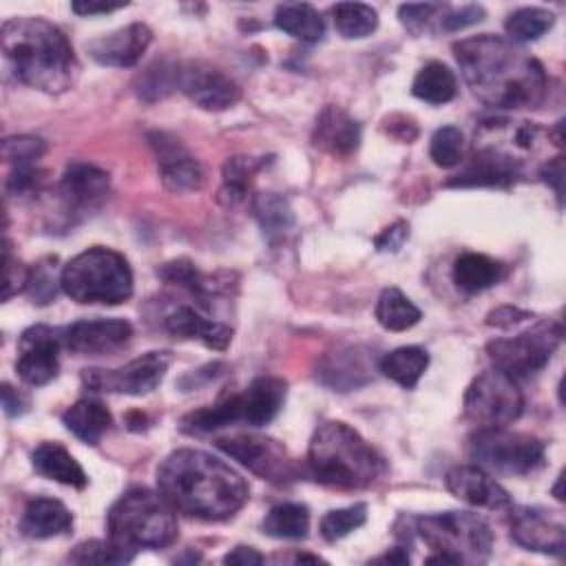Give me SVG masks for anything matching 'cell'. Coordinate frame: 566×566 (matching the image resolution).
Returning <instances> with one entry per match:
<instances>
[{"mask_svg":"<svg viewBox=\"0 0 566 566\" xmlns=\"http://www.w3.org/2000/svg\"><path fill=\"white\" fill-rule=\"evenodd\" d=\"M453 55L471 93L491 108H537L548 88L539 60L513 42L482 33L453 42Z\"/></svg>","mask_w":566,"mask_h":566,"instance_id":"6da1fadb","label":"cell"},{"mask_svg":"<svg viewBox=\"0 0 566 566\" xmlns=\"http://www.w3.org/2000/svg\"><path fill=\"white\" fill-rule=\"evenodd\" d=\"M157 491L175 511L206 522L232 517L250 497L245 480L230 464L199 449L168 453L157 467Z\"/></svg>","mask_w":566,"mask_h":566,"instance_id":"7a4b0ae2","label":"cell"},{"mask_svg":"<svg viewBox=\"0 0 566 566\" xmlns=\"http://www.w3.org/2000/svg\"><path fill=\"white\" fill-rule=\"evenodd\" d=\"M0 46L15 77L44 93H64L75 84L80 64L69 38L44 18H9L0 29Z\"/></svg>","mask_w":566,"mask_h":566,"instance_id":"3957f363","label":"cell"},{"mask_svg":"<svg viewBox=\"0 0 566 566\" xmlns=\"http://www.w3.org/2000/svg\"><path fill=\"white\" fill-rule=\"evenodd\" d=\"M307 471L332 489H365L380 478L385 462L347 422L327 420L310 438Z\"/></svg>","mask_w":566,"mask_h":566,"instance_id":"277c9868","label":"cell"},{"mask_svg":"<svg viewBox=\"0 0 566 566\" xmlns=\"http://www.w3.org/2000/svg\"><path fill=\"white\" fill-rule=\"evenodd\" d=\"M108 537L124 548H166L177 539V517L170 502L144 486L122 493L106 515Z\"/></svg>","mask_w":566,"mask_h":566,"instance_id":"5b68a950","label":"cell"},{"mask_svg":"<svg viewBox=\"0 0 566 566\" xmlns=\"http://www.w3.org/2000/svg\"><path fill=\"white\" fill-rule=\"evenodd\" d=\"M60 287L82 305H119L133 294V270L124 254L95 245L62 268Z\"/></svg>","mask_w":566,"mask_h":566,"instance_id":"8992f818","label":"cell"},{"mask_svg":"<svg viewBox=\"0 0 566 566\" xmlns=\"http://www.w3.org/2000/svg\"><path fill=\"white\" fill-rule=\"evenodd\" d=\"M416 533L433 553H444L455 564H484L493 546L491 526L469 511L420 515Z\"/></svg>","mask_w":566,"mask_h":566,"instance_id":"52a82bcc","label":"cell"},{"mask_svg":"<svg viewBox=\"0 0 566 566\" xmlns=\"http://www.w3.org/2000/svg\"><path fill=\"white\" fill-rule=\"evenodd\" d=\"M469 453L478 467L500 475H528L544 467L546 447L531 433L506 427H484L469 438Z\"/></svg>","mask_w":566,"mask_h":566,"instance_id":"ba28073f","label":"cell"},{"mask_svg":"<svg viewBox=\"0 0 566 566\" xmlns=\"http://www.w3.org/2000/svg\"><path fill=\"white\" fill-rule=\"evenodd\" d=\"M562 334L557 321H539L517 336L489 340L486 354L493 365L511 378H528L548 365L553 352L562 343Z\"/></svg>","mask_w":566,"mask_h":566,"instance_id":"9c48e42d","label":"cell"},{"mask_svg":"<svg viewBox=\"0 0 566 566\" xmlns=\"http://www.w3.org/2000/svg\"><path fill=\"white\" fill-rule=\"evenodd\" d=\"M462 407L464 418L478 429L506 427L522 416L524 396L517 387V380L495 367L471 380Z\"/></svg>","mask_w":566,"mask_h":566,"instance_id":"30bf717a","label":"cell"},{"mask_svg":"<svg viewBox=\"0 0 566 566\" xmlns=\"http://www.w3.org/2000/svg\"><path fill=\"white\" fill-rule=\"evenodd\" d=\"M170 363H172V354L168 349H155L115 369H99V367L84 369L82 382L86 389L95 394L144 396V394H150L164 380Z\"/></svg>","mask_w":566,"mask_h":566,"instance_id":"8fae6325","label":"cell"},{"mask_svg":"<svg viewBox=\"0 0 566 566\" xmlns=\"http://www.w3.org/2000/svg\"><path fill=\"white\" fill-rule=\"evenodd\" d=\"M217 447L268 482L287 484L298 478L296 462L292 460L287 449L274 438L259 433H239L230 438H219Z\"/></svg>","mask_w":566,"mask_h":566,"instance_id":"7c38bea8","label":"cell"},{"mask_svg":"<svg viewBox=\"0 0 566 566\" xmlns=\"http://www.w3.org/2000/svg\"><path fill=\"white\" fill-rule=\"evenodd\" d=\"M64 345V329L49 325H31L18 340V376L31 385L42 387L60 371V349Z\"/></svg>","mask_w":566,"mask_h":566,"instance_id":"4fadbf2b","label":"cell"},{"mask_svg":"<svg viewBox=\"0 0 566 566\" xmlns=\"http://www.w3.org/2000/svg\"><path fill=\"white\" fill-rule=\"evenodd\" d=\"M511 539L526 551L562 557L566 548V526L555 511L542 506H513Z\"/></svg>","mask_w":566,"mask_h":566,"instance_id":"5bb4252c","label":"cell"},{"mask_svg":"<svg viewBox=\"0 0 566 566\" xmlns=\"http://www.w3.org/2000/svg\"><path fill=\"white\" fill-rule=\"evenodd\" d=\"M522 159L511 150L493 144H482L467 159V164L455 172L447 186L449 188H484L497 186L506 188L522 177Z\"/></svg>","mask_w":566,"mask_h":566,"instance_id":"9a60e30c","label":"cell"},{"mask_svg":"<svg viewBox=\"0 0 566 566\" xmlns=\"http://www.w3.org/2000/svg\"><path fill=\"white\" fill-rule=\"evenodd\" d=\"M177 88L203 111H226L241 99L239 84L206 62L181 64Z\"/></svg>","mask_w":566,"mask_h":566,"instance_id":"2e32d148","label":"cell"},{"mask_svg":"<svg viewBox=\"0 0 566 566\" xmlns=\"http://www.w3.org/2000/svg\"><path fill=\"white\" fill-rule=\"evenodd\" d=\"M148 142L155 150L161 181L170 192H195L203 186V166L175 135L153 130L148 133Z\"/></svg>","mask_w":566,"mask_h":566,"instance_id":"e0dca14e","label":"cell"},{"mask_svg":"<svg viewBox=\"0 0 566 566\" xmlns=\"http://www.w3.org/2000/svg\"><path fill=\"white\" fill-rule=\"evenodd\" d=\"M111 192L108 172L86 164L71 161L60 179V197L71 214H88L104 206Z\"/></svg>","mask_w":566,"mask_h":566,"instance_id":"ac0fdd59","label":"cell"},{"mask_svg":"<svg viewBox=\"0 0 566 566\" xmlns=\"http://www.w3.org/2000/svg\"><path fill=\"white\" fill-rule=\"evenodd\" d=\"M133 336L124 318H84L64 329V347L77 356H102L117 352Z\"/></svg>","mask_w":566,"mask_h":566,"instance_id":"d6986e66","label":"cell"},{"mask_svg":"<svg viewBox=\"0 0 566 566\" xmlns=\"http://www.w3.org/2000/svg\"><path fill=\"white\" fill-rule=\"evenodd\" d=\"M150 42H153V31L144 22H130L122 29H115L111 33L88 40L84 49L102 66L128 69L142 60Z\"/></svg>","mask_w":566,"mask_h":566,"instance_id":"ffe728a7","label":"cell"},{"mask_svg":"<svg viewBox=\"0 0 566 566\" xmlns=\"http://www.w3.org/2000/svg\"><path fill=\"white\" fill-rule=\"evenodd\" d=\"M444 484L449 493L471 506L480 509H509L511 495L504 486H500L489 471L478 464H458L447 471Z\"/></svg>","mask_w":566,"mask_h":566,"instance_id":"44dd1931","label":"cell"},{"mask_svg":"<svg viewBox=\"0 0 566 566\" xmlns=\"http://www.w3.org/2000/svg\"><path fill=\"white\" fill-rule=\"evenodd\" d=\"M374 356L363 347H340L327 352L318 363V378L334 391H352L371 380Z\"/></svg>","mask_w":566,"mask_h":566,"instance_id":"7402d4cb","label":"cell"},{"mask_svg":"<svg viewBox=\"0 0 566 566\" xmlns=\"http://www.w3.org/2000/svg\"><path fill=\"white\" fill-rule=\"evenodd\" d=\"M312 142L323 153H329L334 157H347L360 144V124L340 106L327 104L316 117Z\"/></svg>","mask_w":566,"mask_h":566,"instance_id":"603a6c76","label":"cell"},{"mask_svg":"<svg viewBox=\"0 0 566 566\" xmlns=\"http://www.w3.org/2000/svg\"><path fill=\"white\" fill-rule=\"evenodd\" d=\"M164 327L175 338H184V340H188V338L195 340L197 338L206 347L217 349V352H223L232 340V329L228 325L201 316L190 305H179L177 310H172L164 318Z\"/></svg>","mask_w":566,"mask_h":566,"instance_id":"cb8c5ba5","label":"cell"},{"mask_svg":"<svg viewBox=\"0 0 566 566\" xmlns=\"http://www.w3.org/2000/svg\"><path fill=\"white\" fill-rule=\"evenodd\" d=\"M287 396V382L276 376L254 378L245 391H241L243 422L250 427H263L281 411Z\"/></svg>","mask_w":566,"mask_h":566,"instance_id":"d4e9b609","label":"cell"},{"mask_svg":"<svg viewBox=\"0 0 566 566\" xmlns=\"http://www.w3.org/2000/svg\"><path fill=\"white\" fill-rule=\"evenodd\" d=\"M73 526L71 511L53 497H35L24 506L20 531L31 539H49L69 533Z\"/></svg>","mask_w":566,"mask_h":566,"instance_id":"484cf974","label":"cell"},{"mask_svg":"<svg viewBox=\"0 0 566 566\" xmlns=\"http://www.w3.org/2000/svg\"><path fill=\"white\" fill-rule=\"evenodd\" d=\"M31 462L35 473L46 480H55L73 489H84L88 484V475L84 473L80 462L60 442H40L31 453Z\"/></svg>","mask_w":566,"mask_h":566,"instance_id":"4316f807","label":"cell"},{"mask_svg":"<svg viewBox=\"0 0 566 566\" xmlns=\"http://www.w3.org/2000/svg\"><path fill=\"white\" fill-rule=\"evenodd\" d=\"M451 276L458 290L475 294L497 285L506 276V265L480 252H464L453 261Z\"/></svg>","mask_w":566,"mask_h":566,"instance_id":"83f0119b","label":"cell"},{"mask_svg":"<svg viewBox=\"0 0 566 566\" xmlns=\"http://www.w3.org/2000/svg\"><path fill=\"white\" fill-rule=\"evenodd\" d=\"M64 427L86 444H97L111 429L113 416L104 402L95 398H80L62 413Z\"/></svg>","mask_w":566,"mask_h":566,"instance_id":"f1b7e54d","label":"cell"},{"mask_svg":"<svg viewBox=\"0 0 566 566\" xmlns=\"http://www.w3.org/2000/svg\"><path fill=\"white\" fill-rule=\"evenodd\" d=\"M274 24L283 33L301 42H318L325 35V22L321 13L307 2H283L274 11Z\"/></svg>","mask_w":566,"mask_h":566,"instance_id":"f546056e","label":"cell"},{"mask_svg":"<svg viewBox=\"0 0 566 566\" xmlns=\"http://www.w3.org/2000/svg\"><path fill=\"white\" fill-rule=\"evenodd\" d=\"M157 276L170 285L186 287L199 298L201 307H210V298L223 290V283H217L214 276H206L188 259H172L157 268Z\"/></svg>","mask_w":566,"mask_h":566,"instance_id":"4dcf8cb0","label":"cell"},{"mask_svg":"<svg viewBox=\"0 0 566 566\" xmlns=\"http://www.w3.org/2000/svg\"><path fill=\"white\" fill-rule=\"evenodd\" d=\"M427 367H429V354L424 347H418V345L391 349L378 363V369L382 371V376H387L389 380H394L405 389H413L420 376L427 371Z\"/></svg>","mask_w":566,"mask_h":566,"instance_id":"1f68e13d","label":"cell"},{"mask_svg":"<svg viewBox=\"0 0 566 566\" xmlns=\"http://www.w3.org/2000/svg\"><path fill=\"white\" fill-rule=\"evenodd\" d=\"M234 422H243L241 394H230L219 398L214 405L201 407L181 420V431L186 433H208Z\"/></svg>","mask_w":566,"mask_h":566,"instance_id":"d6a6232c","label":"cell"},{"mask_svg":"<svg viewBox=\"0 0 566 566\" xmlns=\"http://www.w3.org/2000/svg\"><path fill=\"white\" fill-rule=\"evenodd\" d=\"M411 93L427 104H447L458 93V80L447 64L433 60L416 73Z\"/></svg>","mask_w":566,"mask_h":566,"instance_id":"836d02e7","label":"cell"},{"mask_svg":"<svg viewBox=\"0 0 566 566\" xmlns=\"http://www.w3.org/2000/svg\"><path fill=\"white\" fill-rule=\"evenodd\" d=\"M252 212L270 243L281 239L294 226V212L290 201L276 192H259L252 201Z\"/></svg>","mask_w":566,"mask_h":566,"instance_id":"e575fe53","label":"cell"},{"mask_svg":"<svg viewBox=\"0 0 566 566\" xmlns=\"http://www.w3.org/2000/svg\"><path fill=\"white\" fill-rule=\"evenodd\" d=\"M310 531V511L298 502H283L268 511L263 533L276 539H305Z\"/></svg>","mask_w":566,"mask_h":566,"instance_id":"d590c367","label":"cell"},{"mask_svg":"<svg viewBox=\"0 0 566 566\" xmlns=\"http://www.w3.org/2000/svg\"><path fill=\"white\" fill-rule=\"evenodd\" d=\"M374 314L376 321L389 332H405L422 318V312L398 287H385L380 292Z\"/></svg>","mask_w":566,"mask_h":566,"instance_id":"8d00e7d4","label":"cell"},{"mask_svg":"<svg viewBox=\"0 0 566 566\" xmlns=\"http://www.w3.org/2000/svg\"><path fill=\"white\" fill-rule=\"evenodd\" d=\"M263 166H265L263 159H254V157H245V155L228 157L223 168H221V177H223L221 199L228 201V203H237V201L245 199L254 175Z\"/></svg>","mask_w":566,"mask_h":566,"instance_id":"74e56055","label":"cell"},{"mask_svg":"<svg viewBox=\"0 0 566 566\" xmlns=\"http://www.w3.org/2000/svg\"><path fill=\"white\" fill-rule=\"evenodd\" d=\"M334 27L347 40L367 38L378 27V13L363 2H338L332 7Z\"/></svg>","mask_w":566,"mask_h":566,"instance_id":"f35d334b","label":"cell"},{"mask_svg":"<svg viewBox=\"0 0 566 566\" xmlns=\"http://www.w3.org/2000/svg\"><path fill=\"white\" fill-rule=\"evenodd\" d=\"M555 24V13L542 7H522L513 11L506 22V35L513 42H531L542 38L546 31H551Z\"/></svg>","mask_w":566,"mask_h":566,"instance_id":"ab89813d","label":"cell"},{"mask_svg":"<svg viewBox=\"0 0 566 566\" xmlns=\"http://www.w3.org/2000/svg\"><path fill=\"white\" fill-rule=\"evenodd\" d=\"M177 75H179L177 64H170L166 60H157L137 75L133 88H135L139 99L157 102V99L166 97L168 93H172L177 88Z\"/></svg>","mask_w":566,"mask_h":566,"instance_id":"60d3db41","label":"cell"},{"mask_svg":"<svg viewBox=\"0 0 566 566\" xmlns=\"http://www.w3.org/2000/svg\"><path fill=\"white\" fill-rule=\"evenodd\" d=\"M133 557L135 551L119 546L111 537L82 542L69 553V559L75 564H128L133 562Z\"/></svg>","mask_w":566,"mask_h":566,"instance_id":"b9f144b4","label":"cell"},{"mask_svg":"<svg viewBox=\"0 0 566 566\" xmlns=\"http://www.w3.org/2000/svg\"><path fill=\"white\" fill-rule=\"evenodd\" d=\"M365 522H367L365 502H358L345 509H334L321 517V535L325 542H338L347 537L352 531L360 528Z\"/></svg>","mask_w":566,"mask_h":566,"instance_id":"7bdbcfd3","label":"cell"},{"mask_svg":"<svg viewBox=\"0 0 566 566\" xmlns=\"http://www.w3.org/2000/svg\"><path fill=\"white\" fill-rule=\"evenodd\" d=\"M464 150V135L458 126H442L431 135L429 157L440 168H453L460 164Z\"/></svg>","mask_w":566,"mask_h":566,"instance_id":"ee69618b","label":"cell"},{"mask_svg":"<svg viewBox=\"0 0 566 566\" xmlns=\"http://www.w3.org/2000/svg\"><path fill=\"white\" fill-rule=\"evenodd\" d=\"M46 144L33 135H15L2 142V157L11 166H35L44 155Z\"/></svg>","mask_w":566,"mask_h":566,"instance_id":"f6af8a7d","label":"cell"},{"mask_svg":"<svg viewBox=\"0 0 566 566\" xmlns=\"http://www.w3.org/2000/svg\"><path fill=\"white\" fill-rule=\"evenodd\" d=\"M444 11H447V4H433V2L400 4L398 7V18H400V22L407 31H411L413 35H422V33L431 31L433 20L440 22Z\"/></svg>","mask_w":566,"mask_h":566,"instance_id":"bcb514c9","label":"cell"},{"mask_svg":"<svg viewBox=\"0 0 566 566\" xmlns=\"http://www.w3.org/2000/svg\"><path fill=\"white\" fill-rule=\"evenodd\" d=\"M57 285H60V279L55 281L49 263H38L35 268H31L27 292L35 305H49L55 298Z\"/></svg>","mask_w":566,"mask_h":566,"instance_id":"7dc6e473","label":"cell"},{"mask_svg":"<svg viewBox=\"0 0 566 566\" xmlns=\"http://www.w3.org/2000/svg\"><path fill=\"white\" fill-rule=\"evenodd\" d=\"M4 276H2V301H9L13 294L27 290L29 283V272L31 268H24L20 261L11 259L9 241H4Z\"/></svg>","mask_w":566,"mask_h":566,"instance_id":"c3c4849f","label":"cell"},{"mask_svg":"<svg viewBox=\"0 0 566 566\" xmlns=\"http://www.w3.org/2000/svg\"><path fill=\"white\" fill-rule=\"evenodd\" d=\"M42 172L38 166H13L9 179H7V195L9 197H24L40 188Z\"/></svg>","mask_w":566,"mask_h":566,"instance_id":"681fc988","label":"cell"},{"mask_svg":"<svg viewBox=\"0 0 566 566\" xmlns=\"http://www.w3.org/2000/svg\"><path fill=\"white\" fill-rule=\"evenodd\" d=\"M484 9L480 4H467L462 9H449L440 18V29L442 31H462L471 24H478L484 20Z\"/></svg>","mask_w":566,"mask_h":566,"instance_id":"f907efd6","label":"cell"},{"mask_svg":"<svg viewBox=\"0 0 566 566\" xmlns=\"http://www.w3.org/2000/svg\"><path fill=\"white\" fill-rule=\"evenodd\" d=\"M409 237V226L407 221H396L391 223L389 228H385L376 239H374V245L376 250L380 252H398L402 248V243L407 241Z\"/></svg>","mask_w":566,"mask_h":566,"instance_id":"816d5d0a","label":"cell"},{"mask_svg":"<svg viewBox=\"0 0 566 566\" xmlns=\"http://www.w3.org/2000/svg\"><path fill=\"white\" fill-rule=\"evenodd\" d=\"M533 314L526 312V310H520V307H513V305H502L493 312L486 314V325L489 327H500V329H509L513 325H520L524 321H528Z\"/></svg>","mask_w":566,"mask_h":566,"instance_id":"f5cc1de1","label":"cell"},{"mask_svg":"<svg viewBox=\"0 0 566 566\" xmlns=\"http://www.w3.org/2000/svg\"><path fill=\"white\" fill-rule=\"evenodd\" d=\"M221 371H223V363H208V365H203V367H199V369H192V371H188L186 376H181V378H179V387H181L184 391L199 389L201 385H206V382L214 380L217 376H221Z\"/></svg>","mask_w":566,"mask_h":566,"instance_id":"db71d44e","label":"cell"},{"mask_svg":"<svg viewBox=\"0 0 566 566\" xmlns=\"http://www.w3.org/2000/svg\"><path fill=\"white\" fill-rule=\"evenodd\" d=\"M539 177L553 186L557 199L562 201V195H564V157H553L548 159L542 168H539Z\"/></svg>","mask_w":566,"mask_h":566,"instance_id":"11a10c76","label":"cell"},{"mask_svg":"<svg viewBox=\"0 0 566 566\" xmlns=\"http://www.w3.org/2000/svg\"><path fill=\"white\" fill-rule=\"evenodd\" d=\"M2 409L9 418H15V416L27 413L29 400L18 389H13L9 382H4L2 385Z\"/></svg>","mask_w":566,"mask_h":566,"instance_id":"9f6ffc18","label":"cell"},{"mask_svg":"<svg viewBox=\"0 0 566 566\" xmlns=\"http://www.w3.org/2000/svg\"><path fill=\"white\" fill-rule=\"evenodd\" d=\"M265 557L252 548V546H237L230 553H226L223 564H237V566H252V564H263Z\"/></svg>","mask_w":566,"mask_h":566,"instance_id":"6f0895ef","label":"cell"},{"mask_svg":"<svg viewBox=\"0 0 566 566\" xmlns=\"http://www.w3.org/2000/svg\"><path fill=\"white\" fill-rule=\"evenodd\" d=\"M128 2H73L71 9L77 15H97V13H111L117 11L122 7H126Z\"/></svg>","mask_w":566,"mask_h":566,"instance_id":"680465c9","label":"cell"},{"mask_svg":"<svg viewBox=\"0 0 566 566\" xmlns=\"http://www.w3.org/2000/svg\"><path fill=\"white\" fill-rule=\"evenodd\" d=\"M376 562H382V564H409V553H407V548L396 546V548L387 551L382 557H378Z\"/></svg>","mask_w":566,"mask_h":566,"instance_id":"91938a15","label":"cell"},{"mask_svg":"<svg viewBox=\"0 0 566 566\" xmlns=\"http://www.w3.org/2000/svg\"><path fill=\"white\" fill-rule=\"evenodd\" d=\"M296 562H323L318 555H305V553H301V555H296Z\"/></svg>","mask_w":566,"mask_h":566,"instance_id":"94428289","label":"cell"}]
</instances>
